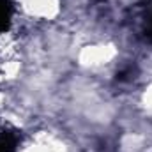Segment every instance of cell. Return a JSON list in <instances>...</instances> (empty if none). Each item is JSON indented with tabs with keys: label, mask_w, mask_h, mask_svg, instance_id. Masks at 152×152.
Listing matches in <instances>:
<instances>
[{
	"label": "cell",
	"mask_w": 152,
	"mask_h": 152,
	"mask_svg": "<svg viewBox=\"0 0 152 152\" xmlns=\"http://www.w3.org/2000/svg\"><path fill=\"white\" fill-rule=\"evenodd\" d=\"M20 143V134L14 129H7L0 133V152H16Z\"/></svg>",
	"instance_id": "obj_1"
},
{
	"label": "cell",
	"mask_w": 152,
	"mask_h": 152,
	"mask_svg": "<svg viewBox=\"0 0 152 152\" xmlns=\"http://www.w3.org/2000/svg\"><path fill=\"white\" fill-rule=\"evenodd\" d=\"M12 2L11 0H0V32H5L12 21Z\"/></svg>",
	"instance_id": "obj_2"
},
{
	"label": "cell",
	"mask_w": 152,
	"mask_h": 152,
	"mask_svg": "<svg viewBox=\"0 0 152 152\" xmlns=\"http://www.w3.org/2000/svg\"><path fill=\"white\" fill-rule=\"evenodd\" d=\"M142 32L147 42L152 44V2L145 5L143 14H142Z\"/></svg>",
	"instance_id": "obj_3"
},
{
	"label": "cell",
	"mask_w": 152,
	"mask_h": 152,
	"mask_svg": "<svg viewBox=\"0 0 152 152\" xmlns=\"http://www.w3.org/2000/svg\"><path fill=\"white\" fill-rule=\"evenodd\" d=\"M131 76L134 78V67L127 66L126 69H122V71L117 75V80H118V81H126V80H131Z\"/></svg>",
	"instance_id": "obj_4"
}]
</instances>
